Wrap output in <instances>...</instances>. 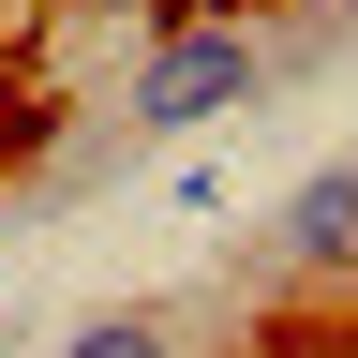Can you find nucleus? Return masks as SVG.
Here are the masks:
<instances>
[{
    "mask_svg": "<svg viewBox=\"0 0 358 358\" xmlns=\"http://www.w3.org/2000/svg\"><path fill=\"white\" fill-rule=\"evenodd\" d=\"M268 90V45L239 15H164L150 30V60L120 75V150H164V134H209V120H239Z\"/></svg>",
    "mask_w": 358,
    "mask_h": 358,
    "instance_id": "obj_1",
    "label": "nucleus"
},
{
    "mask_svg": "<svg viewBox=\"0 0 358 358\" xmlns=\"http://www.w3.org/2000/svg\"><path fill=\"white\" fill-rule=\"evenodd\" d=\"M268 268H299V284H343L358 268V164H313L284 209H268Z\"/></svg>",
    "mask_w": 358,
    "mask_h": 358,
    "instance_id": "obj_2",
    "label": "nucleus"
},
{
    "mask_svg": "<svg viewBox=\"0 0 358 358\" xmlns=\"http://www.w3.org/2000/svg\"><path fill=\"white\" fill-rule=\"evenodd\" d=\"M60 358H179V329H164V313H90Z\"/></svg>",
    "mask_w": 358,
    "mask_h": 358,
    "instance_id": "obj_3",
    "label": "nucleus"
}]
</instances>
